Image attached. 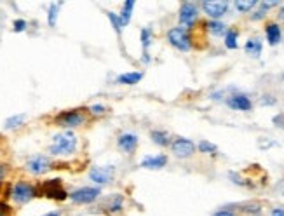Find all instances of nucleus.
Masks as SVG:
<instances>
[{
    "instance_id": "nucleus-1",
    "label": "nucleus",
    "mask_w": 284,
    "mask_h": 216,
    "mask_svg": "<svg viewBox=\"0 0 284 216\" xmlns=\"http://www.w3.org/2000/svg\"><path fill=\"white\" fill-rule=\"evenodd\" d=\"M77 148V136L72 131H65L53 138V145H51L49 152L53 155H70Z\"/></svg>"
},
{
    "instance_id": "nucleus-2",
    "label": "nucleus",
    "mask_w": 284,
    "mask_h": 216,
    "mask_svg": "<svg viewBox=\"0 0 284 216\" xmlns=\"http://www.w3.org/2000/svg\"><path fill=\"white\" fill-rule=\"evenodd\" d=\"M86 108L65 110V112H60L54 117V124L60 127H79L86 124Z\"/></svg>"
},
{
    "instance_id": "nucleus-3",
    "label": "nucleus",
    "mask_w": 284,
    "mask_h": 216,
    "mask_svg": "<svg viewBox=\"0 0 284 216\" xmlns=\"http://www.w3.org/2000/svg\"><path fill=\"white\" fill-rule=\"evenodd\" d=\"M41 193H42L44 197H47V199L60 200V202L70 197V193H68L67 190L63 188V185H61L60 178H54V180L44 181L42 185H41Z\"/></svg>"
},
{
    "instance_id": "nucleus-4",
    "label": "nucleus",
    "mask_w": 284,
    "mask_h": 216,
    "mask_svg": "<svg viewBox=\"0 0 284 216\" xmlns=\"http://www.w3.org/2000/svg\"><path fill=\"white\" fill-rule=\"evenodd\" d=\"M11 195H13L16 204H27L30 202L34 197L39 195V190L28 181H18L16 185H14V188L11 190Z\"/></svg>"
},
{
    "instance_id": "nucleus-5",
    "label": "nucleus",
    "mask_w": 284,
    "mask_h": 216,
    "mask_svg": "<svg viewBox=\"0 0 284 216\" xmlns=\"http://www.w3.org/2000/svg\"><path fill=\"white\" fill-rule=\"evenodd\" d=\"M167 40H169L171 46L176 47L178 51H183V53L190 51V47H192L190 35H188V32L181 27L171 28V30L167 32Z\"/></svg>"
},
{
    "instance_id": "nucleus-6",
    "label": "nucleus",
    "mask_w": 284,
    "mask_h": 216,
    "mask_svg": "<svg viewBox=\"0 0 284 216\" xmlns=\"http://www.w3.org/2000/svg\"><path fill=\"white\" fill-rule=\"evenodd\" d=\"M100 193L101 190L98 186H82V188H77L75 192L70 193V199L75 204H91L100 197Z\"/></svg>"
},
{
    "instance_id": "nucleus-7",
    "label": "nucleus",
    "mask_w": 284,
    "mask_h": 216,
    "mask_svg": "<svg viewBox=\"0 0 284 216\" xmlns=\"http://www.w3.org/2000/svg\"><path fill=\"white\" fill-rule=\"evenodd\" d=\"M51 167H53V164H51V160L47 159L46 155H34L32 159H28L27 162V169L30 171L32 174H35V176L46 174Z\"/></svg>"
},
{
    "instance_id": "nucleus-8",
    "label": "nucleus",
    "mask_w": 284,
    "mask_h": 216,
    "mask_svg": "<svg viewBox=\"0 0 284 216\" xmlns=\"http://www.w3.org/2000/svg\"><path fill=\"white\" fill-rule=\"evenodd\" d=\"M197 20V6L194 2H183L180 7V25L185 28H192Z\"/></svg>"
},
{
    "instance_id": "nucleus-9",
    "label": "nucleus",
    "mask_w": 284,
    "mask_h": 216,
    "mask_svg": "<svg viewBox=\"0 0 284 216\" xmlns=\"http://www.w3.org/2000/svg\"><path fill=\"white\" fill-rule=\"evenodd\" d=\"M228 6L230 4L227 0H220V2H202V9L204 13L207 14L209 18H213L214 21H218L221 16H225V13L228 11Z\"/></svg>"
},
{
    "instance_id": "nucleus-10",
    "label": "nucleus",
    "mask_w": 284,
    "mask_h": 216,
    "mask_svg": "<svg viewBox=\"0 0 284 216\" xmlns=\"http://www.w3.org/2000/svg\"><path fill=\"white\" fill-rule=\"evenodd\" d=\"M171 148H173L174 155L180 157V159H187V157H190L195 152L194 141L187 140V138H176L173 141V145H171Z\"/></svg>"
},
{
    "instance_id": "nucleus-11",
    "label": "nucleus",
    "mask_w": 284,
    "mask_h": 216,
    "mask_svg": "<svg viewBox=\"0 0 284 216\" xmlns=\"http://www.w3.org/2000/svg\"><path fill=\"white\" fill-rule=\"evenodd\" d=\"M114 173H115V167L114 166H107V167H93L89 171V176L91 180L98 185H105V183H110L114 180Z\"/></svg>"
},
{
    "instance_id": "nucleus-12",
    "label": "nucleus",
    "mask_w": 284,
    "mask_h": 216,
    "mask_svg": "<svg viewBox=\"0 0 284 216\" xmlns=\"http://www.w3.org/2000/svg\"><path fill=\"white\" fill-rule=\"evenodd\" d=\"M166 164H167V157L164 153H159V155H147L141 160L140 166L145 167V169H162Z\"/></svg>"
},
{
    "instance_id": "nucleus-13",
    "label": "nucleus",
    "mask_w": 284,
    "mask_h": 216,
    "mask_svg": "<svg viewBox=\"0 0 284 216\" xmlns=\"http://www.w3.org/2000/svg\"><path fill=\"white\" fill-rule=\"evenodd\" d=\"M227 103L232 110H239V112H249L251 107H253L251 100L247 96H244V94H235V96L228 98Z\"/></svg>"
},
{
    "instance_id": "nucleus-14",
    "label": "nucleus",
    "mask_w": 284,
    "mask_h": 216,
    "mask_svg": "<svg viewBox=\"0 0 284 216\" xmlns=\"http://www.w3.org/2000/svg\"><path fill=\"white\" fill-rule=\"evenodd\" d=\"M117 143L126 153H133L134 150H136V146H138V136H136V134H133V133H124V134L119 136Z\"/></svg>"
},
{
    "instance_id": "nucleus-15",
    "label": "nucleus",
    "mask_w": 284,
    "mask_h": 216,
    "mask_svg": "<svg viewBox=\"0 0 284 216\" xmlns=\"http://www.w3.org/2000/svg\"><path fill=\"white\" fill-rule=\"evenodd\" d=\"M122 206H124V197L121 193H114V195L108 197L107 202H105V211L110 214H117L122 211Z\"/></svg>"
},
{
    "instance_id": "nucleus-16",
    "label": "nucleus",
    "mask_w": 284,
    "mask_h": 216,
    "mask_svg": "<svg viewBox=\"0 0 284 216\" xmlns=\"http://www.w3.org/2000/svg\"><path fill=\"white\" fill-rule=\"evenodd\" d=\"M265 35H267V40L270 46H277L282 39L281 28H279V25H275V23H268L267 27H265Z\"/></svg>"
},
{
    "instance_id": "nucleus-17",
    "label": "nucleus",
    "mask_w": 284,
    "mask_h": 216,
    "mask_svg": "<svg viewBox=\"0 0 284 216\" xmlns=\"http://www.w3.org/2000/svg\"><path fill=\"white\" fill-rule=\"evenodd\" d=\"M143 79V72H127V73H122L115 79L117 84H124V86H134L138 84L140 80Z\"/></svg>"
},
{
    "instance_id": "nucleus-18",
    "label": "nucleus",
    "mask_w": 284,
    "mask_h": 216,
    "mask_svg": "<svg viewBox=\"0 0 284 216\" xmlns=\"http://www.w3.org/2000/svg\"><path fill=\"white\" fill-rule=\"evenodd\" d=\"M261 40L260 39H249L246 42V46H244V51H246V54H249V56H253V58H258L261 54Z\"/></svg>"
},
{
    "instance_id": "nucleus-19",
    "label": "nucleus",
    "mask_w": 284,
    "mask_h": 216,
    "mask_svg": "<svg viewBox=\"0 0 284 216\" xmlns=\"http://www.w3.org/2000/svg\"><path fill=\"white\" fill-rule=\"evenodd\" d=\"M206 30L214 37H221V35L227 34V27H225L221 21H214V20H211L209 23H206Z\"/></svg>"
},
{
    "instance_id": "nucleus-20",
    "label": "nucleus",
    "mask_w": 284,
    "mask_h": 216,
    "mask_svg": "<svg viewBox=\"0 0 284 216\" xmlns=\"http://www.w3.org/2000/svg\"><path fill=\"white\" fill-rule=\"evenodd\" d=\"M133 11H134V2H131V0H127V2H124L122 6V11H121V21L122 25L126 27V25H129L131 21V16H133Z\"/></svg>"
},
{
    "instance_id": "nucleus-21",
    "label": "nucleus",
    "mask_w": 284,
    "mask_h": 216,
    "mask_svg": "<svg viewBox=\"0 0 284 216\" xmlns=\"http://www.w3.org/2000/svg\"><path fill=\"white\" fill-rule=\"evenodd\" d=\"M60 7H61V4H58V2H54V4H51L49 6V11H47V23H49V27H56V23H58V14H60Z\"/></svg>"
},
{
    "instance_id": "nucleus-22",
    "label": "nucleus",
    "mask_w": 284,
    "mask_h": 216,
    "mask_svg": "<svg viewBox=\"0 0 284 216\" xmlns=\"http://www.w3.org/2000/svg\"><path fill=\"white\" fill-rule=\"evenodd\" d=\"M152 141L159 146H167L169 145V134L166 131H152Z\"/></svg>"
},
{
    "instance_id": "nucleus-23",
    "label": "nucleus",
    "mask_w": 284,
    "mask_h": 216,
    "mask_svg": "<svg viewBox=\"0 0 284 216\" xmlns=\"http://www.w3.org/2000/svg\"><path fill=\"white\" fill-rule=\"evenodd\" d=\"M237 37H239L237 30H228L227 34H225V47H227V49H232V51L237 49L239 47Z\"/></svg>"
},
{
    "instance_id": "nucleus-24",
    "label": "nucleus",
    "mask_w": 284,
    "mask_h": 216,
    "mask_svg": "<svg viewBox=\"0 0 284 216\" xmlns=\"http://www.w3.org/2000/svg\"><path fill=\"white\" fill-rule=\"evenodd\" d=\"M25 119H27V115H25V113L9 117V119L6 120V129H16V127H20L21 124L25 122Z\"/></svg>"
},
{
    "instance_id": "nucleus-25",
    "label": "nucleus",
    "mask_w": 284,
    "mask_h": 216,
    "mask_svg": "<svg viewBox=\"0 0 284 216\" xmlns=\"http://www.w3.org/2000/svg\"><path fill=\"white\" fill-rule=\"evenodd\" d=\"M234 6H235V9H237L239 13H249L253 7L258 6V2H256V0H246V2H244V0H237Z\"/></svg>"
},
{
    "instance_id": "nucleus-26",
    "label": "nucleus",
    "mask_w": 284,
    "mask_h": 216,
    "mask_svg": "<svg viewBox=\"0 0 284 216\" xmlns=\"http://www.w3.org/2000/svg\"><path fill=\"white\" fill-rule=\"evenodd\" d=\"M107 18H108V20H110V23H112V27H114V30L117 32V34H121L122 28H124L121 18H119L115 13H110V11H108V13H107Z\"/></svg>"
},
{
    "instance_id": "nucleus-27",
    "label": "nucleus",
    "mask_w": 284,
    "mask_h": 216,
    "mask_svg": "<svg viewBox=\"0 0 284 216\" xmlns=\"http://www.w3.org/2000/svg\"><path fill=\"white\" fill-rule=\"evenodd\" d=\"M150 44H152V30L150 28H143L141 30V47H143V53H147Z\"/></svg>"
},
{
    "instance_id": "nucleus-28",
    "label": "nucleus",
    "mask_w": 284,
    "mask_h": 216,
    "mask_svg": "<svg viewBox=\"0 0 284 216\" xmlns=\"http://www.w3.org/2000/svg\"><path fill=\"white\" fill-rule=\"evenodd\" d=\"M199 152H202V153H216L218 146L214 143H209V141L202 140L201 143H199Z\"/></svg>"
},
{
    "instance_id": "nucleus-29",
    "label": "nucleus",
    "mask_w": 284,
    "mask_h": 216,
    "mask_svg": "<svg viewBox=\"0 0 284 216\" xmlns=\"http://www.w3.org/2000/svg\"><path fill=\"white\" fill-rule=\"evenodd\" d=\"M27 27H28V23L25 20H16L13 23V30L16 32V34H21V32H25V30H27Z\"/></svg>"
},
{
    "instance_id": "nucleus-30",
    "label": "nucleus",
    "mask_w": 284,
    "mask_h": 216,
    "mask_svg": "<svg viewBox=\"0 0 284 216\" xmlns=\"http://www.w3.org/2000/svg\"><path fill=\"white\" fill-rule=\"evenodd\" d=\"M93 115H103L105 112H107V107H103V105H93V107L87 108Z\"/></svg>"
},
{
    "instance_id": "nucleus-31",
    "label": "nucleus",
    "mask_w": 284,
    "mask_h": 216,
    "mask_svg": "<svg viewBox=\"0 0 284 216\" xmlns=\"http://www.w3.org/2000/svg\"><path fill=\"white\" fill-rule=\"evenodd\" d=\"M0 216H13V209L9 207V204L0 200Z\"/></svg>"
},
{
    "instance_id": "nucleus-32",
    "label": "nucleus",
    "mask_w": 284,
    "mask_h": 216,
    "mask_svg": "<svg viewBox=\"0 0 284 216\" xmlns=\"http://www.w3.org/2000/svg\"><path fill=\"white\" fill-rule=\"evenodd\" d=\"M260 103H261V105H274V103H275V98H268V94H267L265 98H261Z\"/></svg>"
},
{
    "instance_id": "nucleus-33",
    "label": "nucleus",
    "mask_w": 284,
    "mask_h": 216,
    "mask_svg": "<svg viewBox=\"0 0 284 216\" xmlns=\"http://www.w3.org/2000/svg\"><path fill=\"white\" fill-rule=\"evenodd\" d=\"M213 216H235L232 211H228V209H221V211H216Z\"/></svg>"
},
{
    "instance_id": "nucleus-34",
    "label": "nucleus",
    "mask_w": 284,
    "mask_h": 216,
    "mask_svg": "<svg viewBox=\"0 0 284 216\" xmlns=\"http://www.w3.org/2000/svg\"><path fill=\"white\" fill-rule=\"evenodd\" d=\"M265 14H267V11H265V9H260L256 14H253V20H261V18H263Z\"/></svg>"
},
{
    "instance_id": "nucleus-35",
    "label": "nucleus",
    "mask_w": 284,
    "mask_h": 216,
    "mask_svg": "<svg viewBox=\"0 0 284 216\" xmlns=\"http://www.w3.org/2000/svg\"><path fill=\"white\" fill-rule=\"evenodd\" d=\"M270 216H284V209L282 207H275V209H272Z\"/></svg>"
},
{
    "instance_id": "nucleus-36",
    "label": "nucleus",
    "mask_w": 284,
    "mask_h": 216,
    "mask_svg": "<svg viewBox=\"0 0 284 216\" xmlns=\"http://www.w3.org/2000/svg\"><path fill=\"white\" fill-rule=\"evenodd\" d=\"M275 188H277V192L281 193V195H284V178L277 183V186H275Z\"/></svg>"
},
{
    "instance_id": "nucleus-37",
    "label": "nucleus",
    "mask_w": 284,
    "mask_h": 216,
    "mask_svg": "<svg viewBox=\"0 0 284 216\" xmlns=\"http://www.w3.org/2000/svg\"><path fill=\"white\" fill-rule=\"evenodd\" d=\"M4 176H6V166H4V164H0V181L4 180Z\"/></svg>"
},
{
    "instance_id": "nucleus-38",
    "label": "nucleus",
    "mask_w": 284,
    "mask_h": 216,
    "mask_svg": "<svg viewBox=\"0 0 284 216\" xmlns=\"http://www.w3.org/2000/svg\"><path fill=\"white\" fill-rule=\"evenodd\" d=\"M44 216H60V211H51V213H47Z\"/></svg>"
},
{
    "instance_id": "nucleus-39",
    "label": "nucleus",
    "mask_w": 284,
    "mask_h": 216,
    "mask_svg": "<svg viewBox=\"0 0 284 216\" xmlns=\"http://www.w3.org/2000/svg\"><path fill=\"white\" fill-rule=\"evenodd\" d=\"M279 20H282V21H284V7H282L281 11H279Z\"/></svg>"
},
{
    "instance_id": "nucleus-40",
    "label": "nucleus",
    "mask_w": 284,
    "mask_h": 216,
    "mask_svg": "<svg viewBox=\"0 0 284 216\" xmlns=\"http://www.w3.org/2000/svg\"><path fill=\"white\" fill-rule=\"evenodd\" d=\"M282 80H284V75H282Z\"/></svg>"
}]
</instances>
